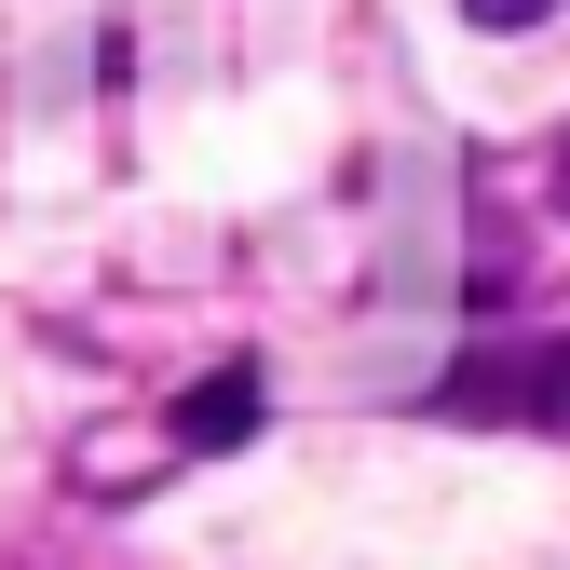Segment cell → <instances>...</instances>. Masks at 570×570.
Wrapping results in <instances>:
<instances>
[{"label":"cell","mask_w":570,"mask_h":570,"mask_svg":"<svg viewBox=\"0 0 570 570\" xmlns=\"http://www.w3.org/2000/svg\"><path fill=\"white\" fill-rule=\"evenodd\" d=\"M462 407H503V421H543V435H570V340L503 353V367H462Z\"/></svg>","instance_id":"obj_1"},{"label":"cell","mask_w":570,"mask_h":570,"mask_svg":"<svg viewBox=\"0 0 570 570\" xmlns=\"http://www.w3.org/2000/svg\"><path fill=\"white\" fill-rule=\"evenodd\" d=\"M245 421H258V381H245V367H218V381L177 407V449H245Z\"/></svg>","instance_id":"obj_2"},{"label":"cell","mask_w":570,"mask_h":570,"mask_svg":"<svg viewBox=\"0 0 570 570\" xmlns=\"http://www.w3.org/2000/svg\"><path fill=\"white\" fill-rule=\"evenodd\" d=\"M462 14H475V28H543L557 0H462Z\"/></svg>","instance_id":"obj_3"}]
</instances>
